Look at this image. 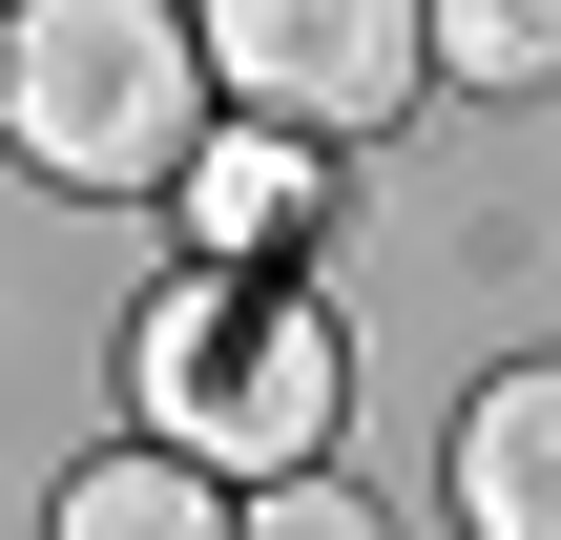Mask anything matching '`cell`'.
<instances>
[{"mask_svg": "<svg viewBox=\"0 0 561 540\" xmlns=\"http://www.w3.org/2000/svg\"><path fill=\"white\" fill-rule=\"evenodd\" d=\"M125 395H146V437L167 458H208V479H291V458H333V312L291 291V271H187V291H146V333H125Z\"/></svg>", "mask_w": 561, "mask_h": 540, "instance_id": "obj_1", "label": "cell"}, {"mask_svg": "<svg viewBox=\"0 0 561 540\" xmlns=\"http://www.w3.org/2000/svg\"><path fill=\"white\" fill-rule=\"evenodd\" d=\"M208 104L229 83L167 0H0V146L42 187H187Z\"/></svg>", "mask_w": 561, "mask_h": 540, "instance_id": "obj_2", "label": "cell"}, {"mask_svg": "<svg viewBox=\"0 0 561 540\" xmlns=\"http://www.w3.org/2000/svg\"><path fill=\"white\" fill-rule=\"evenodd\" d=\"M187 42H208V83L271 146H354V125H396L437 83V21L416 0H187Z\"/></svg>", "mask_w": 561, "mask_h": 540, "instance_id": "obj_3", "label": "cell"}, {"mask_svg": "<svg viewBox=\"0 0 561 540\" xmlns=\"http://www.w3.org/2000/svg\"><path fill=\"white\" fill-rule=\"evenodd\" d=\"M458 520H479V540H561V354L458 416Z\"/></svg>", "mask_w": 561, "mask_h": 540, "instance_id": "obj_4", "label": "cell"}, {"mask_svg": "<svg viewBox=\"0 0 561 540\" xmlns=\"http://www.w3.org/2000/svg\"><path fill=\"white\" fill-rule=\"evenodd\" d=\"M42 540H229V499H208V458H167V437H146V458H83Z\"/></svg>", "mask_w": 561, "mask_h": 540, "instance_id": "obj_5", "label": "cell"}, {"mask_svg": "<svg viewBox=\"0 0 561 540\" xmlns=\"http://www.w3.org/2000/svg\"><path fill=\"white\" fill-rule=\"evenodd\" d=\"M458 83H561V0H416Z\"/></svg>", "mask_w": 561, "mask_h": 540, "instance_id": "obj_6", "label": "cell"}, {"mask_svg": "<svg viewBox=\"0 0 561 540\" xmlns=\"http://www.w3.org/2000/svg\"><path fill=\"white\" fill-rule=\"evenodd\" d=\"M208 250H229V271H291V146L208 166Z\"/></svg>", "mask_w": 561, "mask_h": 540, "instance_id": "obj_7", "label": "cell"}, {"mask_svg": "<svg viewBox=\"0 0 561 540\" xmlns=\"http://www.w3.org/2000/svg\"><path fill=\"white\" fill-rule=\"evenodd\" d=\"M250 540H375V520H354V499H271Z\"/></svg>", "mask_w": 561, "mask_h": 540, "instance_id": "obj_8", "label": "cell"}]
</instances>
